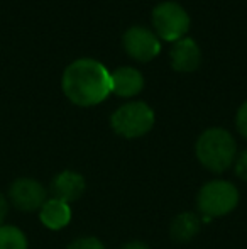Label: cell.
Wrapping results in <instances>:
<instances>
[{"label":"cell","mask_w":247,"mask_h":249,"mask_svg":"<svg viewBox=\"0 0 247 249\" xmlns=\"http://www.w3.org/2000/svg\"><path fill=\"white\" fill-rule=\"evenodd\" d=\"M9 197L17 209L31 212L43 207V203L46 202V190L39 181L33 178H19L10 187Z\"/></svg>","instance_id":"cell-7"},{"label":"cell","mask_w":247,"mask_h":249,"mask_svg":"<svg viewBox=\"0 0 247 249\" xmlns=\"http://www.w3.org/2000/svg\"><path fill=\"white\" fill-rule=\"evenodd\" d=\"M120 249H149V246L146 243H141V241H132V243L124 244Z\"/></svg>","instance_id":"cell-17"},{"label":"cell","mask_w":247,"mask_h":249,"mask_svg":"<svg viewBox=\"0 0 247 249\" xmlns=\"http://www.w3.org/2000/svg\"><path fill=\"white\" fill-rule=\"evenodd\" d=\"M195 153L201 164L214 173L229 170L235 161L237 144L234 136L220 127H212L201 132L195 144Z\"/></svg>","instance_id":"cell-2"},{"label":"cell","mask_w":247,"mask_h":249,"mask_svg":"<svg viewBox=\"0 0 247 249\" xmlns=\"http://www.w3.org/2000/svg\"><path fill=\"white\" fill-rule=\"evenodd\" d=\"M235 125H237V131L241 132V136L247 139V100L239 107L237 115H235Z\"/></svg>","instance_id":"cell-15"},{"label":"cell","mask_w":247,"mask_h":249,"mask_svg":"<svg viewBox=\"0 0 247 249\" xmlns=\"http://www.w3.org/2000/svg\"><path fill=\"white\" fill-rule=\"evenodd\" d=\"M239 190L234 183L225 180L208 181L201 187L197 197V205L200 212L207 217H222L237 207Z\"/></svg>","instance_id":"cell-4"},{"label":"cell","mask_w":247,"mask_h":249,"mask_svg":"<svg viewBox=\"0 0 247 249\" xmlns=\"http://www.w3.org/2000/svg\"><path fill=\"white\" fill-rule=\"evenodd\" d=\"M114 132L125 139L146 136L154 125V112L146 102H127L110 117Z\"/></svg>","instance_id":"cell-3"},{"label":"cell","mask_w":247,"mask_h":249,"mask_svg":"<svg viewBox=\"0 0 247 249\" xmlns=\"http://www.w3.org/2000/svg\"><path fill=\"white\" fill-rule=\"evenodd\" d=\"M7 210H9V207H7L5 198H3L2 195H0V224H2V222H3V219H5Z\"/></svg>","instance_id":"cell-18"},{"label":"cell","mask_w":247,"mask_h":249,"mask_svg":"<svg viewBox=\"0 0 247 249\" xmlns=\"http://www.w3.org/2000/svg\"><path fill=\"white\" fill-rule=\"evenodd\" d=\"M151 20L156 36L173 43L183 39L190 29V16L176 2H163L156 5L152 9Z\"/></svg>","instance_id":"cell-5"},{"label":"cell","mask_w":247,"mask_h":249,"mask_svg":"<svg viewBox=\"0 0 247 249\" xmlns=\"http://www.w3.org/2000/svg\"><path fill=\"white\" fill-rule=\"evenodd\" d=\"M200 231V219L191 212H183L173 219L169 226V234L176 243H186L193 239Z\"/></svg>","instance_id":"cell-12"},{"label":"cell","mask_w":247,"mask_h":249,"mask_svg":"<svg viewBox=\"0 0 247 249\" xmlns=\"http://www.w3.org/2000/svg\"><path fill=\"white\" fill-rule=\"evenodd\" d=\"M68 249H105V246L97 237H80L73 241Z\"/></svg>","instance_id":"cell-14"},{"label":"cell","mask_w":247,"mask_h":249,"mask_svg":"<svg viewBox=\"0 0 247 249\" xmlns=\"http://www.w3.org/2000/svg\"><path fill=\"white\" fill-rule=\"evenodd\" d=\"M235 175H237L241 180L247 181V151L241 153L235 158Z\"/></svg>","instance_id":"cell-16"},{"label":"cell","mask_w":247,"mask_h":249,"mask_svg":"<svg viewBox=\"0 0 247 249\" xmlns=\"http://www.w3.org/2000/svg\"><path fill=\"white\" fill-rule=\"evenodd\" d=\"M0 249H27V239L14 226H0Z\"/></svg>","instance_id":"cell-13"},{"label":"cell","mask_w":247,"mask_h":249,"mask_svg":"<svg viewBox=\"0 0 247 249\" xmlns=\"http://www.w3.org/2000/svg\"><path fill=\"white\" fill-rule=\"evenodd\" d=\"M85 180H83L82 175L75 173V171H63V173L56 175L51 183V192H53L54 197L61 202H75L83 195L85 192Z\"/></svg>","instance_id":"cell-10"},{"label":"cell","mask_w":247,"mask_h":249,"mask_svg":"<svg viewBox=\"0 0 247 249\" xmlns=\"http://www.w3.org/2000/svg\"><path fill=\"white\" fill-rule=\"evenodd\" d=\"M41 222L48 227V229L60 231L66 227L71 220V209L66 202H61L58 198L46 200L41 207Z\"/></svg>","instance_id":"cell-11"},{"label":"cell","mask_w":247,"mask_h":249,"mask_svg":"<svg viewBox=\"0 0 247 249\" xmlns=\"http://www.w3.org/2000/svg\"><path fill=\"white\" fill-rule=\"evenodd\" d=\"M124 51L135 61H151L161 51V43L159 37L152 33L151 29L142 26L129 27L122 36Z\"/></svg>","instance_id":"cell-6"},{"label":"cell","mask_w":247,"mask_h":249,"mask_svg":"<svg viewBox=\"0 0 247 249\" xmlns=\"http://www.w3.org/2000/svg\"><path fill=\"white\" fill-rule=\"evenodd\" d=\"M112 80V93L117 97H134L144 89V76L137 68L132 66H120L114 73H110Z\"/></svg>","instance_id":"cell-9"},{"label":"cell","mask_w":247,"mask_h":249,"mask_svg":"<svg viewBox=\"0 0 247 249\" xmlns=\"http://www.w3.org/2000/svg\"><path fill=\"white\" fill-rule=\"evenodd\" d=\"M61 89L71 104L78 107H93L112 93L110 71L97 59H75L63 73Z\"/></svg>","instance_id":"cell-1"},{"label":"cell","mask_w":247,"mask_h":249,"mask_svg":"<svg viewBox=\"0 0 247 249\" xmlns=\"http://www.w3.org/2000/svg\"><path fill=\"white\" fill-rule=\"evenodd\" d=\"M169 58H171V66L176 71L190 73L200 66L201 51L200 46L191 37H183V39L176 41L175 46L171 48Z\"/></svg>","instance_id":"cell-8"}]
</instances>
